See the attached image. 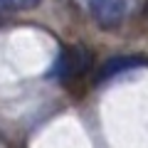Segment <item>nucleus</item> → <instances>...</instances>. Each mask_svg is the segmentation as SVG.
<instances>
[{
  "mask_svg": "<svg viewBox=\"0 0 148 148\" xmlns=\"http://www.w3.org/2000/svg\"><path fill=\"white\" fill-rule=\"evenodd\" d=\"M91 69V52L84 47H67L59 59L54 62L52 67V77H57L59 82L64 84H72V82H79L84 79V74Z\"/></svg>",
  "mask_w": 148,
  "mask_h": 148,
  "instance_id": "1",
  "label": "nucleus"
},
{
  "mask_svg": "<svg viewBox=\"0 0 148 148\" xmlns=\"http://www.w3.org/2000/svg\"><path fill=\"white\" fill-rule=\"evenodd\" d=\"M86 8L101 27H116L133 12L136 0H86Z\"/></svg>",
  "mask_w": 148,
  "mask_h": 148,
  "instance_id": "2",
  "label": "nucleus"
},
{
  "mask_svg": "<svg viewBox=\"0 0 148 148\" xmlns=\"http://www.w3.org/2000/svg\"><path fill=\"white\" fill-rule=\"evenodd\" d=\"M131 67H138V59H111V62H106L104 67H101L99 79H109V77L123 72V69H131Z\"/></svg>",
  "mask_w": 148,
  "mask_h": 148,
  "instance_id": "3",
  "label": "nucleus"
},
{
  "mask_svg": "<svg viewBox=\"0 0 148 148\" xmlns=\"http://www.w3.org/2000/svg\"><path fill=\"white\" fill-rule=\"evenodd\" d=\"M40 5V0H0V15L5 12H20V10H32Z\"/></svg>",
  "mask_w": 148,
  "mask_h": 148,
  "instance_id": "4",
  "label": "nucleus"
}]
</instances>
